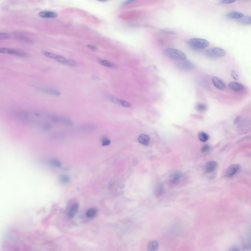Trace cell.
<instances>
[{
  "label": "cell",
  "mask_w": 251,
  "mask_h": 251,
  "mask_svg": "<svg viewBox=\"0 0 251 251\" xmlns=\"http://www.w3.org/2000/svg\"><path fill=\"white\" fill-rule=\"evenodd\" d=\"M163 53L167 57L178 61L186 59V54L182 51L173 48H169L164 50Z\"/></svg>",
  "instance_id": "1"
},
{
  "label": "cell",
  "mask_w": 251,
  "mask_h": 251,
  "mask_svg": "<svg viewBox=\"0 0 251 251\" xmlns=\"http://www.w3.org/2000/svg\"><path fill=\"white\" fill-rule=\"evenodd\" d=\"M187 43L190 48L197 50L204 49L209 45V42L207 40L196 38L189 39L187 41Z\"/></svg>",
  "instance_id": "2"
},
{
  "label": "cell",
  "mask_w": 251,
  "mask_h": 251,
  "mask_svg": "<svg viewBox=\"0 0 251 251\" xmlns=\"http://www.w3.org/2000/svg\"><path fill=\"white\" fill-rule=\"evenodd\" d=\"M226 52L224 50L218 47H213L206 50L205 52L207 57L212 59L221 57L224 56Z\"/></svg>",
  "instance_id": "3"
},
{
  "label": "cell",
  "mask_w": 251,
  "mask_h": 251,
  "mask_svg": "<svg viewBox=\"0 0 251 251\" xmlns=\"http://www.w3.org/2000/svg\"><path fill=\"white\" fill-rule=\"evenodd\" d=\"M177 66L179 69L185 71H190L195 68L194 64L190 61L186 59L178 61Z\"/></svg>",
  "instance_id": "4"
},
{
  "label": "cell",
  "mask_w": 251,
  "mask_h": 251,
  "mask_svg": "<svg viewBox=\"0 0 251 251\" xmlns=\"http://www.w3.org/2000/svg\"><path fill=\"white\" fill-rule=\"evenodd\" d=\"M0 53L12 54L17 56L23 57L25 55L24 52L18 50L10 48H0Z\"/></svg>",
  "instance_id": "5"
},
{
  "label": "cell",
  "mask_w": 251,
  "mask_h": 251,
  "mask_svg": "<svg viewBox=\"0 0 251 251\" xmlns=\"http://www.w3.org/2000/svg\"><path fill=\"white\" fill-rule=\"evenodd\" d=\"M240 167L239 164H235L229 166L226 170L225 175L227 177L232 176L238 171Z\"/></svg>",
  "instance_id": "6"
},
{
  "label": "cell",
  "mask_w": 251,
  "mask_h": 251,
  "mask_svg": "<svg viewBox=\"0 0 251 251\" xmlns=\"http://www.w3.org/2000/svg\"><path fill=\"white\" fill-rule=\"evenodd\" d=\"M36 89L43 93L55 96H58L61 93L58 90L50 88H42L39 87H36Z\"/></svg>",
  "instance_id": "7"
},
{
  "label": "cell",
  "mask_w": 251,
  "mask_h": 251,
  "mask_svg": "<svg viewBox=\"0 0 251 251\" xmlns=\"http://www.w3.org/2000/svg\"><path fill=\"white\" fill-rule=\"evenodd\" d=\"M228 86L232 90L236 92L242 91L245 88L244 87L242 84L235 82H230L229 83Z\"/></svg>",
  "instance_id": "8"
},
{
  "label": "cell",
  "mask_w": 251,
  "mask_h": 251,
  "mask_svg": "<svg viewBox=\"0 0 251 251\" xmlns=\"http://www.w3.org/2000/svg\"><path fill=\"white\" fill-rule=\"evenodd\" d=\"M217 165V163L214 161L208 162L205 166L204 171L206 173L212 172L216 169Z\"/></svg>",
  "instance_id": "9"
},
{
  "label": "cell",
  "mask_w": 251,
  "mask_h": 251,
  "mask_svg": "<svg viewBox=\"0 0 251 251\" xmlns=\"http://www.w3.org/2000/svg\"><path fill=\"white\" fill-rule=\"evenodd\" d=\"M212 80L214 86L218 89L221 90L225 89V85L220 79L214 76L212 77Z\"/></svg>",
  "instance_id": "10"
},
{
  "label": "cell",
  "mask_w": 251,
  "mask_h": 251,
  "mask_svg": "<svg viewBox=\"0 0 251 251\" xmlns=\"http://www.w3.org/2000/svg\"><path fill=\"white\" fill-rule=\"evenodd\" d=\"M38 15L41 17L44 18H54L58 16L57 14L55 12L47 11H40Z\"/></svg>",
  "instance_id": "11"
},
{
  "label": "cell",
  "mask_w": 251,
  "mask_h": 251,
  "mask_svg": "<svg viewBox=\"0 0 251 251\" xmlns=\"http://www.w3.org/2000/svg\"><path fill=\"white\" fill-rule=\"evenodd\" d=\"M96 126L94 124H86L80 126L79 128L80 130L87 131H91L95 130L97 128Z\"/></svg>",
  "instance_id": "12"
},
{
  "label": "cell",
  "mask_w": 251,
  "mask_h": 251,
  "mask_svg": "<svg viewBox=\"0 0 251 251\" xmlns=\"http://www.w3.org/2000/svg\"><path fill=\"white\" fill-rule=\"evenodd\" d=\"M138 142L141 144L145 145L147 146L149 144L150 137L147 135L141 134L139 135L138 138Z\"/></svg>",
  "instance_id": "13"
},
{
  "label": "cell",
  "mask_w": 251,
  "mask_h": 251,
  "mask_svg": "<svg viewBox=\"0 0 251 251\" xmlns=\"http://www.w3.org/2000/svg\"><path fill=\"white\" fill-rule=\"evenodd\" d=\"M147 249L150 251H156L157 250L159 247L158 242L154 240L150 241L147 245Z\"/></svg>",
  "instance_id": "14"
},
{
  "label": "cell",
  "mask_w": 251,
  "mask_h": 251,
  "mask_svg": "<svg viewBox=\"0 0 251 251\" xmlns=\"http://www.w3.org/2000/svg\"><path fill=\"white\" fill-rule=\"evenodd\" d=\"M228 18L232 19H239L244 16L243 13L236 11H232L228 13L226 15Z\"/></svg>",
  "instance_id": "15"
},
{
  "label": "cell",
  "mask_w": 251,
  "mask_h": 251,
  "mask_svg": "<svg viewBox=\"0 0 251 251\" xmlns=\"http://www.w3.org/2000/svg\"><path fill=\"white\" fill-rule=\"evenodd\" d=\"M97 60L98 63L102 65L111 68H114L116 67L114 64L107 60L100 58H98Z\"/></svg>",
  "instance_id": "16"
},
{
  "label": "cell",
  "mask_w": 251,
  "mask_h": 251,
  "mask_svg": "<svg viewBox=\"0 0 251 251\" xmlns=\"http://www.w3.org/2000/svg\"><path fill=\"white\" fill-rule=\"evenodd\" d=\"M78 208V204L77 203L73 204L70 208L68 215L70 217L73 218L75 215Z\"/></svg>",
  "instance_id": "17"
},
{
  "label": "cell",
  "mask_w": 251,
  "mask_h": 251,
  "mask_svg": "<svg viewBox=\"0 0 251 251\" xmlns=\"http://www.w3.org/2000/svg\"><path fill=\"white\" fill-rule=\"evenodd\" d=\"M238 23L242 25H248L251 24V17L250 16H246L242 17L238 19Z\"/></svg>",
  "instance_id": "18"
},
{
  "label": "cell",
  "mask_w": 251,
  "mask_h": 251,
  "mask_svg": "<svg viewBox=\"0 0 251 251\" xmlns=\"http://www.w3.org/2000/svg\"><path fill=\"white\" fill-rule=\"evenodd\" d=\"M198 137L199 140L203 142H205L209 139V135L203 131L199 132L198 133Z\"/></svg>",
  "instance_id": "19"
},
{
  "label": "cell",
  "mask_w": 251,
  "mask_h": 251,
  "mask_svg": "<svg viewBox=\"0 0 251 251\" xmlns=\"http://www.w3.org/2000/svg\"><path fill=\"white\" fill-rule=\"evenodd\" d=\"M182 176V174L180 172H176L172 175L171 181L173 184H176L178 183Z\"/></svg>",
  "instance_id": "20"
},
{
  "label": "cell",
  "mask_w": 251,
  "mask_h": 251,
  "mask_svg": "<svg viewBox=\"0 0 251 251\" xmlns=\"http://www.w3.org/2000/svg\"><path fill=\"white\" fill-rule=\"evenodd\" d=\"M97 209L94 208L89 209L87 211L86 213V216L88 218H92L94 217L97 213Z\"/></svg>",
  "instance_id": "21"
},
{
  "label": "cell",
  "mask_w": 251,
  "mask_h": 251,
  "mask_svg": "<svg viewBox=\"0 0 251 251\" xmlns=\"http://www.w3.org/2000/svg\"><path fill=\"white\" fill-rule=\"evenodd\" d=\"M60 122L69 126H72L73 125V121L70 119L66 117H60Z\"/></svg>",
  "instance_id": "22"
},
{
  "label": "cell",
  "mask_w": 251,
  "mask_h": 251,
  "mask_svg": "<svg viewBox=\"0 0 251 251\" xmlns=\"http://www.w3.org/2000/svg\"><path fill=\"white\" fill-rule=\"evenodd\" d=\"M164 192V187L161 185L158 186L155 191V194L157 197H160L163 194Z\"/></svg>",
  "instance_id": "23"
},
{
  "label": "cell",
  "mask_w": 251,
  "mask_h": 251,
  "mask_svg": "<svg viewBox=\"0 0 251 251\" xmlns=\"http://www.w3.org/2000/svg\"><path fill=\"white\" fill-rule=\"evenodd\" d=\"M196 109L200 112H204L207 109V106L205 104L201 103H198L196 105Z\"/></svg>",
  "instance_id": "24"
},
{
  "label": "cell",
  "mask_w": 251,
  "mask_h": 251,
  "mask_svg": "<svg viewBox=\"0 0 251 251\" xmlns=\"http://www.w3.org/2000/svg\"><path fill=\"white\" fill-rule=\"evenodd\" d=\"M54 60L56 61L64 64H66L67 60L64 57L59 55H57Z\"/></svg>",
  "instance_id": "25"
},
{
  "label": "cell",
  "mask_w": 251,
  "mask_h": 251,
  "mask_svg": "<svg viewBox=\"0 0 251 251\" xmlns=\"http://www.w3.org/2000/svg\"><path fill=\"white\" fill-rule=\"evenodd\" d=\"M41 53L45 56L53 59L57 55L55 54L45 51H41Z\"/></svg>",
  "instance_id": "26"
},
{
  "label": "cell",
  "mask_w": 251,
  "mask_h": 251,
  "mask_svg": "<svg viewBox=\"0 0 251 251\" xmlns=\"http://www.w3.org/2000/svg\"><path fill=\"white\" fill-rule=\"evenodd\" d=\"M70 180L69 176L66 175H63L60 177V180L62 183H66L68 182Z\"/></svg>",
  "instance_id": "27"
},
{
  "label": "cell",
  "mask_w": 251,
  "mask_h": 251,
  "mask_svg": "<svg viewBox=\"0 0 251 251\" xmlns=\"http://www.w3.org/2000/svg\"><path fill=\"white\" fill-rule=\"evenodd\" d=\"M50 163L52 166L57 167H60L61 165L60 162L56 159H53L51 160Z\"/></svg>",
  "instance_id": "28"
},
{
  "label": "cell",
  "mask_w": 251,
  "mask_h": 251,
  "mask_svg": "<svg viewBox=\"0 0 251 251\" xmlns=\"http://www.w3.org/2000/svg\"><path fill=\"white\" fill-rule=\"evenodd\" d=\"M102 145L105 146L109 145L111 143L110 140L107 138L103 137H102L101 140Z\"/></svg>",
  "instance_id": "29"
},
{
  "label": "cell",
  "mask_w": 251,
  "mask_h": 251,
  "mask_svg": "<svg viewBox=\"0 0 251 251\" xmlns=\"http://www.w3.org/2000/svg\"><path fill=\"white\" fill-rule=\"evenodd\" d=\"M118 104L121 105L125 107H129L131 106L130 104L128 102L125 100L119 99Z\"/></svg>",
  "instance_id": "30"
},
{
  "label": "cell",
  "mask_w": 251,
  "mask_h": 251,
  "mask_svg": "<svg viewBox=\"0 0 251 251\" xmlns=\"http://www.w3.org/2000/svg\"><path fill=\"white\" fill-rule=\"evenodd\" d=\"M50 119L52 121L55 123L60 122V117L57 116L51 115L49 117Z\"/></svg>",
  "instance_id": "31"
},
{
  "label": "cell",
  "mask_w": 251,
  "mask_h": 251,
  "mask_svg": "<svg viewBox=\"0 0 251 251\" xmlns=\"http://www.w3.org/2000/svg\"><path fill=\"white\" fill-rule=\"evenodd\" d=\"M210 147L207 144H206L203 145L201 148V151L202 153H205L209 150Z\"/></svg>",
  "instance_id": "32"
},
{
  "label": "cell",
  "mask_w": 251,
  "mask_h": 251,
  "mask_svg": "<svg viewBox=\"0 0 251 251\" xmlns=\"http://www.w3.org/2000/svg\"><path fill=\"white\" fill-rule=\"evenodd\" d=\"M11 37V35L9 34L1 32L0 33V38L5 39L10 38Z\"/></svg>",
  "instance_id": "33"
},
{
  "label": "cell",
  "mask_w": 251,
  "mask_h": 251,
  "mask_svg": "<svg viewBox=\"0 0 251 251\" xmlns=\"http://www.w3.org/2000/svg\"><path fill=\"white\" fill-rule=\"evenodd\" d=\"M66 64L70 66L74 67L76 65L77 63L74 60L69 59L67 60Z\"/></svg>",
  "instance_id": "34"
},
{
  "label": "cell",
  "mask_w": 251,
  "mask_h": 251,
  "mask_svg": "<svg viewBox=\"0 0 251 251\" xmlns=\"http://www.w3.org/2000/svg\"><path fill=\"white\" fill-rule=\"evenodd\" d=\"M51 127L52 126L50 124L48 123H46L43 125L42 128L44 130L48 131L50 130Z\"/></svg>",
  "instance_id": "35"
},
{
  "label": "cell",
  "mask_w": 251,
  "mask_h": 251,
  "mask_svg": "<svg viewBox=\"0 0 251 251\" xmlns=\"http://www.w3.org/2000/svg\"><path fill=\"white\" fill-rule=\"evenodd\" d=\"M231 76L235 80H238L239 77L237 73L234 70H232L231 73Z\"/></svg>",
  "instance_id": "36"
},
{
  "label": "cell",
  "mask_w": 251,
  "mask_h": 251,
  "mask_svg": "<svg viewBox=\"0 0 251 251\" xmlns=\"http://www.w3.org/2000/svg\"><path fill=\"white\" fill-rule=\"evenodd\" d=\"M109 99L111 101L117 104L118 103L119 99L112 96H110L108 97Z\"/></svg>",
  "instance_id": "37"
},
{
  "label": "cell",
  "mask_w": 251,
  "mask_h": 251,
  "mask_svg": "<svg viewBox=\"0 0 251 251\" xmlns=\"http://www.w3.org/2000/svg\"><path fill=\"white\" fill-rule=\"evenodd\" d=\"M235 1L233 0H225L221 1L220 2L221 4H228L233 3Z\"/></svg>",
  "instance_id": "38"
},
{
  "label": "cell",
  "mask_w": 251,
  "mask_h": 251,
  "mask_svg": "<svg viewBox=\"0 0 251 251\" xmlns=\"http://www.w3.org/2000/svg\"><path fill=\"white\" fill-rule=\"evenodd\" d=\"M240 119V116H238L237 117L235 118V121L234 123L235 124H237L239 122V120Z\"/></svg>",
  "instance_id": "39"
},
{
  "label": "cell",
  "mask_w": 251,
  "mask_h": 251,
  "mask_svg": "<svg viewBox=\"0 0 251 251\" xmlns=\"http://www.w3.org/2000/svg\"><path fill=\"white\" fill-rule=\"evenodd\" d=\"M91 78L92 79L95 80H99V78L98 77L94 75H92Z\"/></svg>",
  "instance_id": "40"
},
{
  "label": "cell",
  "mask_w": 251,
  "mask_h": 251,
  "mask_svg": "<svg viewBox=\"0 0 251 251\" xmlns=\"http://www.w3.org/2000/svg\"><path fill=\"white\" fill-rule=\"evenodd\" d=\"M230 250V251H239V249L237 247H234L232 248Z\"/></svg>",
  "instance_id": "41"
},
{
  "label": "cell",
  "mask_w": 251,
  "mask_h": 251,
  "mask_svg": "<svg viewBox=\"0 0 251 251\" xmlns=\"http://www.w3.org/2000/svg\"><path fill=\"white\" fill-rule=\"evenodd\" d=\"M88 47L90 49L92 50H96V48L95 47L91 45H88Z\"/></svg>",
  "instance_id": "42"
}]
</instances>
